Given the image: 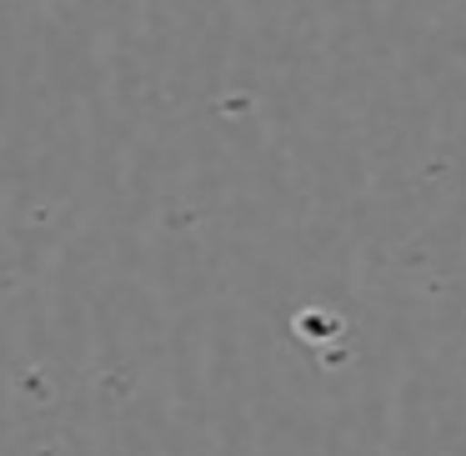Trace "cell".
Masks as SVG:
<instances>
[]
</instances>
